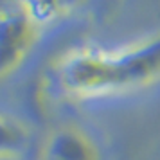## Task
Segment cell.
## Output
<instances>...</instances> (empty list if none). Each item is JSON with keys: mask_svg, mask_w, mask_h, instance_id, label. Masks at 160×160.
I'll list each match as a JSON object with an SVG mask.
<instances>
[{"mask_svg": "<svg viewBox=\"0 0 160 160\" xmlns=\"http://www.w3.org/2000/svg\"><path fill=\"white\" fill-rule=\"evenodd\" d=\"M58 79L67 94L81 99L148 87L160 79V34L117 51L76 49L59 61Z\"/></svg>", "mask_w": 160, "mask_h": 160, "instance_id": "cell-1", "label": "cell"}, {"mask_svg": "<svg viewBox=\"0 0 160 160\" xmlns=\"http://www.w3.org/2000/svg\"><path fill=\"white\" fill-rule=\"evenodd\" d=\"M40 27L22 9H0V79L15 72L34 47Z\"/></svg>", "mask_w": 160, "mask_h": 160, "instance_id": "cell-2", "label": "cell"}, {"mask_svg": "<svg viewBox=\"0 0 160 160\" xmlns=\"http://www.w3.org/2000/svg\"><path fill=\"white\" fill-rule=\"evenodd\" d=\"M40 160H101V155L83 130L61 126L45 138Z\"/></svg>", "mask_w": 160, "mask_h": 160, "instance_id": "cell-3", "label": "cell"}, {"mask_svg": "<svg viewBox=\"0 0 160 160\" xmlns=\"http://www.w3.org/2000/svg\"><path fill=\"white\" fill-rule=\"evenodd\" d=\"M18 8L38 27L49 25L79 9L87 0H16Z\"/></svg>", "mask_w": 160, "mask_h": 160, "instance_id": "cell-4", "label": "cell"}, {"mask_svg": "<svg viewBox=\"0 0 160 160\" xmlns=\"http://www.w3.org/2000/svg\"><path fill=\"white\" fill-rule=\"evenodd\" d=\"M29 146V131L22 122L0 113V158L18 157Z\"/></svg>", "mask_w": 160, "mask_h": 160, "instance_id": "cell-5", "label": "cell"}, {"mask_svg": "<svg viewBox=\"0 0 160 160\" xmlns=\"http://www.w3.org/2000/svg\"><path fill=\"white\" fill-rule=\"evenodd\" d=\"M0 160H22L20 157H8V158H0Z\"/></svg>", "mask_w": 160, "mask_h": 160, "instance_id": "cell-6", "label": "cell"}]
</instances>
